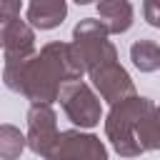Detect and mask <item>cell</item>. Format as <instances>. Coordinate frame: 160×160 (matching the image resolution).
<instances>
[{
  "label": "cell",
  "instance_id": "1",
  "mask_svg": "<svg viewBox=\"0 0 160 160\" xmlns=\"http://www.w3.org/2000/svg\"><path fill=\"white\" fill-rule=\"evenodd\" d=\"M85 68L72 48V42H48L40 52L25 60H10L2 68V82L25 95L32 105H52L60 95V88L78 82Z\"/></svg>",
  "mask_w": 160,
  "mask_h": 160
},
{
  "label": "cell",
  "instance_id": "5",
  "mask_svg": "<svg viewBox=\"0 0 160 160\" xmlns=\"http://www.w3.org/2000/svg\"><path fill=\"white\" fill-rule=\"evenodd\" d=\"M45 160H108V148L98 135L72 128L58 132V140Z\"/></svg>",
  "mask_w": 160,
  "mask_h": 160
},
{
  "label": "cell",
  "instance_id": "6",
  "mask_svg": "<svg viewBox=\"0 0 160 160\" xmlns=\"http://www.w3.org/2000/svg\"><path fill=\"white\" fill-rule=\"evenodd\" d=\"M58 115L52 110V105H30L28 110V135L25 142L28 148L40 155L48 158L55 140H58Z\"/></svg>",
  "mask_w": 160,
  "mask_h": 160
},
{
  "label": "cell",
  "instance_id": "12",
  "mask_svg": "<svg viewBox=\"0 0 160 160\" xmlns=\"http://www.w3.org/2000/svg\"><path fill=\"white\" fill-rule=\"evenodd\" d=\"M25 148H28V142H25V135L20 132V128L2 122L0 125V160H18Z\"/></svg>",
  "mask_w": 160,
  "mask_h": 160
},
{
  "label": "cell",
  "instance_id": "13",
  "mask_svg": "<svg viewBox=\"0 0 160 160\" xmlns=\"http://www.w3.org/2000/svg\"><path fill=\"white\" fill-rule=\"evenodd\" d=\"M135 138H138V145L142 152L145 150H160V105H155L150 110V115L140 122Z\"/></svg>",
  "mask_w": 160,
  "mask_h": 160
},
{
  "label": "cell",
  "instance_id": "3",
  "mask_svg": "<svg viewBox=\"0 0 160 160\" xmlns=\"http://www.w3.org/2000/svg\"><path fill=\"white\" fill-rule=\"evenodd\" d=\"M72 48L88 75L102 65L118 62V50L108 40V30L95 18H85L72 28Z\"/></svg>",
  "mask_w": 160,
  "mask_h": 160
},
{
  "label": "cell",
  "instance_id": "2",
  "mask_svg": "<svg viewBox=\"0 0 160 160\" xmlns=\"http://www.w3.org/2000/svg\"><path fill=\"white\" fill-rule=\"evenodd\" d=\"M152 100L142 98V95H130L125 100H120L118 105L110 108L108 118H105V135L112 145V150L122 158H138L142 150L138 145V128L140 122L150 115L152 110Z\"/></svg>",
  "mask_w": 160,
  "mask_h": 160
},
{
  "label": "cell",
  "instance_id": "4",
  "mask_svg": "<svg viewBox=\"0 0 160 160\" xmlns=\"http://www.w3.org/2000/svg\"><path fill=\"white\" fill-rule=\"evenodd\" d=\"M58 100H60V108L68 115V120L80 130L82 128L85 130L95 128L100 122V118H102V108H100V100H98L95 90L82 80L62 85Z\"/></svg>",
  "mask_w": 160,
  "mask_h": 160
},
{
  "label": "cell",
  "instance_id": "9",
  "mask_svg": "<svg viewBox=\"0 0 160 160\" xmlns=\"http://www.w3.org/2000/svg\"><path fill=\"white\" fill-rule=\"evenodd\" d=\"M100 25L108 30V35H120L130 30L132 25V5L128 0H100L98 2Z\"/></svg>",
  "mask_w": 160,
  "mask_h": 160
},
{
  "label": "cell",
  "instance_id": "10",
  "mask_svg": "<svg viewBox=\"0 0 160 160\" xmlns=\"http://www.w3.org/2000/svg\"><path fill=\"white\" fill-rule=\"evenodd\" d=\"M68 15V5L62 0H32L28 5V20L38 30L58 28Z\"/></svg>",
  "mask_w": 160,
  "mask_h": 160
},
{
  "label": "cell",
  "instance_id": "15",
  "mask_svg": "<svg viewBox=\"0 0 160 160\" xmlns=\"http://www.w3.org/2000/svg\"><path fill=\"white\" fill-rule=\"evenodd\" d=\"M142 15L152 28H160V0H145L142 2Z\"/></svg>",
  "mask_w": 160,
  "mask_h": 160
},
{
  "label": "cell",
  "instance_id": "7",
  "mask_svg": "<svg viewBox=\"0 0 160 160\" xmlns=\"http://www.w3.org/2000/svg\"><path fill=\"white\" fill-rule=\"evenodd\" d=\"M90 80H92V88L100 92V98L110 105H118L120 100H125L130 95H138L128 70L120 62H110V65H102V68L92 70Z\"/></svg>",
  "mask_w": 160,
  "mask_h": 160
},
{
  "label": "cell",
  "instance_id": "11",
  "mask_svg": "<svg viewBox=\"0 0 160 160\" xmlns=\"http://www.w3.org/2000/svg\"><path fill=\"white\" fill-rule=\"evenodd\" d=\"M130 60L140 72H155L160 68V45L155 40H135L130 45Z\"/></svg>",
  "mask_w": 160,
  "mask_h": 160
},
{
  "label": "cell",
  "instance_id": "8",
  "mask_svg": "<svg viewBox=\"0 0 160 160\" xmlns=\"http://www.w3.org/2000/svg\"><path fill=\"white\" fill-rule=\"evenodd\" d=\"M0 48L5 52V62L25 60L35 55V32L22 20H0Z\"/></svg>",
  "mask_w": 160,
  "mask_h": 160
},
{
  "label": "cell",
  "instance_id": "14",
  "mask_svg": "<svg viewBox=\"0 0 160 160\" xmlns=\"http://www.w3.org/2000/svg\"><path fill=\"white\" fill-rule=\"evenodd\" d=\"M22 10L20 0H0V20H18Z\"/></svg>",
  "mask_w": 160,
  "mask_h": 160
}]
</instances>
